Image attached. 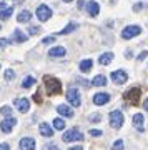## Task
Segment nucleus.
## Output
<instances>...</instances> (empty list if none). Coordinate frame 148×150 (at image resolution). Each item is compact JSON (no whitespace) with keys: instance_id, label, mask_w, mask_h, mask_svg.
I'll use <instances>...</instances> for the list:
<instances>
[{"instance_id":"1","label":"nucleus","mask_w":148,"mask_h":150,"mask_svg":"<svg viewBox=\"0 0 148 150\" xmlns=\"http://www.w3.org/2000/svg\"><path fill=\"white\" fill-rule=\"evenodd\" d=\"M43 82H45V88H47V95H58L62 92V83L57 77L53 75H43Z\"/></svg>"},{"instance_id":"2","label":"nucleus","mask_w":148,"mask_h":150,"mask_svg":"<svg viewBox=\"0 0 148 150\" xmlns=\"http://www.w3.org/2000/svg\"><path fill=\"white\" fill-rule=\"evenodd\" d=\"M140 95H142V88L140 87H132L130 90L125 92V100H127L128 103H132V105H137L138 102H140Z\"/></svg>"},{"instance_id":"3","label":"nucleus","mask_w":148,"mask_h":150,"mask_svg":"<svg viewBox=\"0 0 148 150\" xmlns=\"http://www.w3.org/2000/svg\"><path fill=\"white\" fill-rule=\"evenodd\" d=\"M108 118H110V125L111 129H122L123 122H125V117H123V113L120 112V110H113V112H110V115H108Z\"/></svg>"},{"instance_id":"4","label":"nucleus","mask_w":148,"mask_h":150,"mask_svg":"<svg viewBox=\"0 0 148 150\" xmlns=\"http://www.w3.org/2000/svg\"><path fill=\"white\" fill-rule=\"evenodd\" d=\"M142 30H143V28L140 27V25H127V27L122 30V38H123V40H130V38L140 35Z\"/></svg>"},{"instance_id":"5","label":"nucleus","mask_w":148,"mask_h":150,"mask_svg":"<svg viewBox=\"0 0 148 150\" xmlns=\"http://www.w3.org/2000/svg\"><path fill=\"white\" fill-rule=\"evenodd\" d=\"M77 140H83V134L78 130V127H73V129L67 130L63 134V142H67V144H70V142H77Z\"/></svg>"},{"instance_id":"6","label":"nucleus","mask_w":148,"mask_h":150,"mask_svg":"<svg viewBox=\"0 0 148 150\" xmlns=\"http://www.w3.org/2000/svg\"><path fill=\"white\" fill-rule=\"evenodd\" d=\"M35 15H37V18L40 22H47L52 17V8L48 5H45V4H40L37 7V10H35Z\"/></svg>"},{"instance_id":"7","label":"nucleus","mask_w":148,"mask_h":150,"mask_svg":"<svg viewBox=\"0 0 148 150\" xmlns=\"http://www.w3.org/2000/svg\"><path fill=\"white\" fill-rule=\"evenodd\" d=\"M67 100H68V103L72 107H80V103H82V100H80V92L75 87H70L68 90H67Z\"/></svg>"},{"instance_id":"8","label":"nucleus","mask_w":148,"mask_h":150,"mask_svg":"<svg viewBox=\"0 0 148 150\" xmlns=\"http://www.w3.org/2000/svg\"><path fill=\"white\" fill-rule=\"evenodd\" d=\"M110 77H111V82H113V83H116V85H122V83H125V82L128 80V74L125 72V70H122V69L111 72Z\"/></svg>"},{"instance_id":"9","label":"nucleus","mask_w":148,"mask_h":150,"mask_svg":"<svg viewBox=\"0 0 148 150\" xmlns=\"http://www.w3.org/2000/svg\"><path fill=\"white\" fill-rule=\"evenodd\" d=\"M17 125V118L15 117H5L0 123V130L4 132V134H10L12 129Z\"/></svg>"},{"instance_id":"10","label":"nucleus","mask_w":148,"mask_h":150,"mask_svg":"<svg viewBox=\"0 0 148 150\" xmlns=\"http://www.w3.org/2000/svg\"><path fill=\"white\" fill-rule=\"evenodd\" d=\"M18 147H20V150H35V140L30 137H23L18 142Z\"/></svg>"},{"instance_id":"11","label":"nucleus","mask_w":148,"mask_h":150,"mask_svg":"<svg viewBox=\"0 0 148 150\" xmlns=\"http://www.w3.org/2000/svg\"><path fill=\"white\" fill-rule=\"evenodd\" d=\"M15 107L18 108V112L22 113H27L28 110H30V102L27 100V98H15Z\"/></svg>"},{"instance_id":"12","label":"nucleus","mask_w":148,"mask_h":150,"mask_svg":"<svg viewBox=\"0 0 148 150\" xmlns=\"http://www.w3.org/2000/svg\"><path fill=\"white\" fill-rule=\"evenodd\" d=\"M87 12H88L90 17H97L100 13V4L95 2V0H90V2L87 4Z\"/></svg>"},{"instance_id":"13","label":"nucleus","mask_w":148,"mask_h":150,"mask_svg":"<svg viewBox=\"0 0 148 150\" xmlns=\"http://www.w3.org/2000/svg\"><path fill=\"white\" fill-rule=\"evenodd\" d=\"M132 120H133V127H135L138 132H145V125H143V122H145V117H143L142 113H135Z\"/></svg>"},{"instance_id":"14","label":"nucleus","mask_w":148,"mask_h":150,"mask_svg":"<svg viewBox=\"0 0 148 150\" xmlns=\"http://www.w3.org/2000/svg\"><path fill=\"white\" fill-rule=\"evenodd\" d=\"M108 102H110V95L105 93V92L93 95V103H95V105H105V103H108Z\"/></svg>"},{"instance_id":"15","label":"nucleus","mask_w":148,"mask_h":150,"mask_svg":"<svg viewBox=\"0 0 148 150\" xmlns=\"http://www.w3.org/2000/svg\"><path fill=\"white\" fill-rule=\"evenodd\" d=\"M65 55V48L63 47H53L48 50V57H52V59H60V57H63Z\"/></svg>"},{"instance_id":"16","label":"nucleus","mask_w":148,"mask_h":150,"mask_svg":"<svg viewBox=\"0 0 148 150\" xmlns=\"http://www.w3.org/2000/svg\"><path fill=\"white\" fill-rule=\"evenodd\" d=\"M57 112L60 113L62 117H73V110H72L68 105H65V103L58 105V107H57Z\"/></svg>"},{"instance_id":"17","label":"nucleus","mask_w":148,"mask_h":150,"mask_svg":"<svg viewBox=\"0 0 148 150\" xmlns=\"http://www.w3.org/2000/svg\"><path fill=\"white\" fill-rule=\"evenodd\" d=\"M38 130H40V134H42L43 137H53V129L45 122L38 125Z\"/></svg>"},{"instance_id":"18","label":"nucleus","mask_w":148,"mask_h":150,"mask_svg":"<svg viewBox=\"0 0 148 150\" xmlns=\"http://www.w3.org/2000/svg\"><path fill=\"white\" fill-rule=\"evenodd\" d=\"M92 65H93V62H92L90 59H85V60H82V62H80L78 69H80V72H82V74H88V72L92 70Z\"/></svg>"},{"instance_id":"19","label":"nucleus","mask_w":148,"mask_h":150,"mask_svg":"<svg viewBox=\"0 0 148 150\" xmlns=\"http://www.w3.org/2000/svg\"><path fill=\"white\" fill-rule=\"evenodd\" d=\"M113 60V54L111 52H105V54H101L100 57H98V64L100 65H108Z\"/></svg>"},{"instance_id":"20","label":"nucleus","mask_w":148,"mask_h":150,"mask_svg":"<svg viewBox=\"0 0 148 150\" xmlns=\"http://www.w3.org/2000/svg\"><path fill=\"white\" fill-rule=\"evenodd\" d=\"M30 18H32V13L28 10H22L20 13H18V17H17V22L18 23H27V22H30Z\"/></svg>"},{"instance_id":"21","label":"nucleus","mask_w":148,"mask_h":150,"mask_svg":"<svg viewBox=\"0 0 148 150\" xmlns=\"http://www.w3.org/2000/svg\"><path fill=\"white\" fill-rule=\"evenodd\" d=\"M92 85L93 87H105L106 85V77L105 75H97L95 79L92 80Z\"/></svg>"},{"instance_id":"22","label":"nucleus","mask_w":148,"mask_h":150,"mask_svg":"<svg viewBox=\"0 0 148 150\" xmlns=\"http://www.w3.org/2000/svg\"><path fill=\"white\" fill-rule=\"evenodd\" d=\"M77 27H78L77 23H73V22H70V23H68V25H67V27L63 28V30H60V32H58V35H67V33H72L73 30H77Z\"/></svg>"},{"instance_id":"23","label":"nucleus","mask_w":148,"mask_h":150,"mask_svg":"<svg viewBox=\"0 0 148 150\" xmlns=\"http://www.w3.org/2000/svg\"><path fill=\"white\" fill-rule=\"evenodd\" d=\"M13 40L18 42V43H23V42H27V35L22 32V30H15V32H13Z\"/></svg>"},{"instance_id":"24","label":"nucleus","mask_w":148,"mask_h":150,"mask_svg":"<svg viewBox=\"0 0 148 150\" xmlns=\"http://www.w3.org/2000/svg\"><path fill=\"white\" fill-rule=\"evenodd\" d=\"M12 13H13V7H8L7 10L0 12V20H8L12 17Z\"/></svg>"},{"instance_id":"25","label":"nucleus","mask_w":148,"mask_h":150,"mask_svg":"<svg viewBox=\"0 0 148 150\" xmlns=\"http://www.w3.org/2000/svg\"><path fill=\"white\" fill-rule=\"evenodd\" d=\"M53 129L55 130H65V120L63 118H55V120H53Z\"/></svg>"},{"instance_id":"26","label":"nucleus","mask_w":148,"mask_h":150,"mask_svg":"<svg viewBox=\"0 0 148 150\" xmlns=\"http://www.w3.org/2000/svg\"><path fill=\"white\" fill-rule=\"evenodd\" d=\"M33 83H35V79L28 75V77H25V79H23V82H22V87H23V88H30Z\"/></svg>"},{"instance_id":"27","label":"nucleus","mask_w":148,"mask_h":150,"mask_svg":"<svg viewBox=\"0 0 148 150\" xmlns=\"http://www.w3.org/2000/svg\"><path fill=\"white\" fill-rule=\"evenodd\" d=\"M4 79H5L7 82H12L13 80V79H15V72H13V70H5V74H4Z\"/></svg>"},{"instance_id":"28","label":"nucleus","mask_w":148,"mask_h":150,"mask_svg":"<svg viewBox=\"0 0 148 150\" xmlns=\"http://www.w3.org/2000/svg\"><path fill=\"white\" fill-rule=\"evenodd\" d=\"M123 149H125V144H123L122 139H118L115 144L111 145V150H123Z\"/></svg>"},{"instance_id":"29","label":"nucleus","mask_w":148,"mask_h":150,"mask_svg":"<svg viewBox=\"0 0 148 150\" xmlns=\"http://www.w3.org/2000/svg\"><path fill=\"white\" fill-rule=\"evenodd\" d=\"M0 113L4 115V117H12V108L8 105H4V107L0 108Z\"/></svg>"},{"instance_id":"30","label":"nucleus","mask_w":148,"mask_h":150,"mask_svg":"<svg viewBox=\"0 0 148 150\" xmlns=\"http://www.w3.org/2000/svg\"><path fill=\"white\" fill-rule=\"evenodd\" d=\"M40 33V27L33 25V27H28V35H38Z\"/></svg>"},{"instance_id":"31","label":"nucleus","mask_w":148,"mask_h":150,"mask_svg":"<svg viewBox=\"0 0 148 150\" xmlns=\"http://www.w3.org/2000/svg\"><path fill=\"white\" fill-rule=\"evenodd\" d=\"M88 120H90V122H100L101 115L100 113H92V115H88Z\"/></svg>"},{"instance_id":"32","label":"nucleus","mask_w":148,"mask_h":150,"mask_svg":"<svg viewBox=\"0 0 148 150\" xmlns=\"http://www.w3.org/2000/svg\"><path fill=\"white\" fill-rule=\"evenodd\" d=\"M147 57H148V50H143V52H142L140 55H138L137 59H138V62H143V60L147 59Z\"/></svg>"},{"instance_id":"33","label":"nucleus","mask_w":148,"mask_h":150,"mask_svg":"<svg viewBox=\"0 0 148 150\" xmlns=\"http://www.w3.org/2000/svg\"><path fill=\"white\" fill-rule=\"evenodd\" d=\"M43 150H60V149H58L55 144H47L45 147H43Z\"/></svg>"},{"instance_id":"34","label":"nucleus","mask_w":148,"mask_h":150,"mask_svg":"<svg viewBox=\"0 0 148 150\" xmlns=\"http://www.w3.org/2000/svg\"><path fill=\"white\" fill-rule=\"evenodd\" d=\"M88 134H90V135H93V137H101V134H103V132H101V130H97V129H93V130H90Z\"/></svg>"},{"instance_id":"35","label":"nucleus","mask_w":148,"mask_h":150,"mask_svg":"<svg viewBox=\"0 0 148 150\" xmlns=\"http://www.w3.org/2000/svg\"><path fill=\"white\" fill-rule=\"evenodd\" d=\"M52 42H55V37H45L42 40V43H45V45H47V43H52Z\"/></svg>"},{"instance_id":"36","label":"nucleus","mask_w":148,"mask_h":150,"mask_svg":"<svg viewBox=\"0 0 148 150\" xmlns=\"http://www.w3.org/2000/svg\"><path fill=\"white\" fill-rule=\"evenodd\" d=\"M8 43H10V40H8V38H0V45H2V47H7Z\"/></svg>"},{"instance_id":"37","label":"nucleus","mask_w":148,"mask_h":150,"mask_svg":"<svg viewBox=\"0 0 148 150\" xmlns=\"http://www.w3.org/2000/svg\"><path fill=\"white\" fill-rule=\"evenodd\" d=\"M143 8V4L140 2V4H137V5H133V12H138V10H142Z\"/></svg>"},{"instance_id":"38","label":"nucleus","mask_w":148,"mask_h":150,"mask_svg":"<svg viewBox=\"0 0 148 150\" xmlns=\"http://www.w3.org/2000/svg\"><path fill=\"white\" fill-rule=\"evenodd\" d=\"M7 8H8V7H7V2H4V0H2V2H0V12L7 10Z\"/></svg>"},{"instance_id":"39","label":"nucleus","mask_w":148,"mask_h":150,"mask_svg":"<svg viewBox=\"0 0 148 150\" xmlns=\"http://www.w3.org/2000/svg\"><path fill=\"white\" fill-rule=\"evenodd\" d=\"M0 150H10V145L8 144H0Z\"/></svg>"},{"instance_id":"40","label":"nucleus","mask_w":148,"mask_h":150,"mask_svg":"<svg viewBox=\"0 0 148 150\" xmlns=\"http://www.w3.org/2000/svg\"><path fill=\"white\" fill-rule=\"evenodd\" d=\"M68 150H83V147H80V145H77V147H70Z\"/></svg>"},{"instance_id":"41","label":"nucleus","mask_w":148,"mask_h":150,"mask_svg":"<svg viewBox=\"0 0 148 150\" xmlns=\"http://www.w3.org/2000/svg\"><path fill=\"white\" fill-rule=\"evenodd\" d=\"M35 100H37L38 103L42 102V98H40V93H38V92H37V93H35Z\"/></svg>"},{"instance_id":"42","label":"nucleus","mask_w":148,"mask_h":150,"mask_svg":"<svg viewBox=\"0 0 148 150\" xmlns=\"http://www.w3.org/2000/svg\"><path fill=\"white\" fill-rule=\"evenodd\" d=\"M85 7V2L83 0H78V8H83Z\"/></svg>"},{"instance_id":"43","label":"nucleus","mask_w":148,"mask_h":150,"mask_svg":"<svg viewBox=\"0 0 148 150\" xmlns=\"http://www.w3.org/2000/svg\"><path fill=\"white\" fill-rule=\"evenodd\" d=\"M143 108H145V110H148V97H147V100L143 102Z\"/></svg>"},{"instance_id":"44","label":"nucleus","mask_w":148,"mask_h":150,"mask_svg":"<svg viewBox=\"0 0 148 150\" xmlns=\"http://www.w3.org/2000/svg\"><path fill=\"white\" fill-rule=\"evenodd\" d=\"M125 55H127V59H130V57H132V50H127V52H125Z\"/></svg>"},{"instance_id":"45","label":"nucleus","mask_w":148,"mask_h":150,"mask_svg":"<svg viewBox=\"0 0 148 150\" xmlns=\"http://www.w3.org/2000/svg\"><path fill=\"white\" fill-rule=\"evenodd\" d=\"M65 4H68V2H73V0H63Z\"/></svg>"},{"instance_id":"46","label":"nucleus","mask_w":148,"mask_h":150,"mask_svg":"<svg viewBox=\"0 0 148 150\" xmlns=\"http://www.w3.org/2000/svg\"><path fill=\"white\" fill-rule=\"evenodd\" d=\"M15 2H17V4H20V2H22V0H15Z\"/></svg>"},{"instance_id":"47","label":"nucleus","mask_w":148,"mask_h":150,"mask_svg":"<svg viewBox=\"0 0 148 150\" xmlns=\"http://www.w3.org/2000/svg\"><path fill=\"white\" fill-rule=\"evenodd\" d=\"M0 28H2V27H0Z\"/></svg>"}]
</instances>
